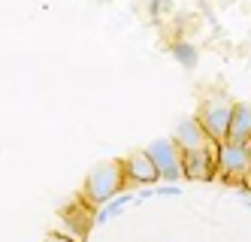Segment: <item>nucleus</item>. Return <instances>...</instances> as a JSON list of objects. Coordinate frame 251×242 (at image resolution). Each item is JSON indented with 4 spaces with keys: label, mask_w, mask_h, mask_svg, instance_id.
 Masks as SVG:
<instances>
[{
    "label": "nucleus",
    "mask_w": 251,
    "mask_h": 242,
    "mask_svg": "<svg viewBox=\"0 0 251 242\" xmlns=\"http://www.w3.org/2000/svg\"><path fill=\"white\" fill-rule=\"evenodd\" d=\"M218 176V161H215V145L182 152V179L188 182H212Z\"/></svg>",
    "instance_id": "423d86ee"
},
{
    "label": "nucleus",
    "mask_w": 251,
    "mask_h": 242,
    "mask_svg": "<svg viewBox=\"0 0 251 242\" xmlns=\"http://www.w3.org/2000/svg\"><path fill=\"white\" fill-rule=\"evenodd\" d=\"M130 203H133V200H130L127 194H124V197L118 194L115 200H109V203H106V206H100V209L94 212V224H106V221H112L115 215H121L124 209H127Z\"/></svg>",
    "instance_id": "1a4fd4ad"
},
{
    "label": "nucleus",
    "mask_w": 251,
    "mask_h": 242,
    "mask_svg": "<svg viewBox=\"0 0 251 242\" xmlns=\"http://www.w3.org/2000/svg\"><path fill=\"white\" fill-rule=\"evenodd\" d=\"M215 161H218V176L227 182H242L251 166V142H233L221 139L215 145Z\"/></svg>",
    "instance_id": "f03ea898"
},
{
    "label": "nucleus",
    "mask_w": 251,
    "mask_h": 242,
    "mask_svg": "<svg viewBox=\"0 0 251 242\" xmlns=\"http://www.w3.org/2000/svg\"><path fill=\"white\" fill-rule=\"evenodd\" d=\"M121 170H124L127 185H146V188H151V185L160 182V173H157V166H154V161H151V155L146 148H136V152L124 155L121 158Z\"/></svg>",
    "instance_id": "39448f33"
},
{
    "label": "nucleus",
    "mask_w": 251,
    "mask_h": 242,
    "mask_svg": "<svg viewBox=\"0 0 251 242\" xmlns=\"http://www.w3.org/2000/svg\"><path fill=\"white\" fill-rule=\"evenodd\" d=\"M233 100L215 94V97H206L197 109V121L203 124V130L209 134L212 142H221L227 139V127H230V115H233Z\"/></svg>",
    "instance_id": "7ed1b4c3"
},
{
    "label": "nucleus",
    "mask_w": 251,
    "mask_h": 242,
    "mask_svg": "<svg viewBox=\"0 0 251 242\" xmlns=\"http://www.w3.org/2000/svg\"><path fill=\"white\" fill-rule=\"evenodd\" d=\"M170 52H173V58L182 64V67H188V70L197 64V52H194V46H191V43H173V46H170Z\"/></svg>",
    "instance_id": "9d476101"
},
{
    "label": "nucleus",
    "mask_w": 251,
    "mask_h": 242,
    "mask_svg": "<svg viewBox=\"0 0 251 242\" xmlns=\"http://www.w3.org/2000/svg\"><path fill=\"white\" fill-rule=\"evenodd\" d=\"M43 242H79L76 236H70V233H49Z\"/></svg>",
    "instance_id": "9b49d317"
},
{
    "label": "nucleus",
    "mask_w": 251,
    "mask_h": 242,
    "mask_svg": "<svg viewBox=\"0 0 251 242\" xmlns=\"http://www.w3.org/2000/svg\"><path fill=\"white\" fill-rule=\"evenodd\" d=\"M242 185H245V188L251 191V166H248V173H245V179H242Z\"/></svg>",
    "instance_id": "f8f14e48"
},
{
    "label": "nucleus",
    "mask_w": 251,
    "mask_h": 242,
    "mask_svg": "<svg viewBox=\"0 0 251 242\" xmlns=\"http://www.w3.org/2000/svg\"><path fill=\"white\" fill-rule=\"evenodd\" d=\"M173 139H176V145L182 148V152H197V148H209V145H218V142H212L209 139V134L203 130V124L197 121V115L194 118H182L176 124V130H173Z\"/></svg>",
    "instance_id": "0eeeda50"
},
{
    "label": "nucleus",
    "mask_w": 251,
    "mask_h": 242,
    "mask_svg": "<svg viewBox=\"0 0 251 242\" xmlns=\"http://www.w3.org/2000/svg\"><path fill=\"white\" fill-rule=\"evenodd\" d=\"M124 188H127V179H124L121 161H100L82 182V200L97 212L109 200H115Z\"/></svg>",
    "instance_id": "f257e3e1"
},
{
    "label": "nucleus",
    "mask_w": 251,
    "mask_h": 242,
    "mask_svg": "<svg viewBox=\"0 0 251 242\" xmlns=\"http://www.w3.org/2000/svg\"><path fill=\"white\" fill-rule=\"evenodd\" d=\"M227 139H233V142H251V106L248 103H236V106H233Z\"/></svg>",
    "instance_id": "6e6552de"
},
{
    "label": "nucleus",
    "mask_w": 251,
    "mask_h": 242,
    "mask_svg": "<svg viewBox=\"0 0 251 242\" xmlns=\"http://www.w3.org/2000/svg\"><path fill=\"white\" fill-rule=\"evenodd\" d=\"M146 152L151 155V161L157 166L160 182H178L182 179V148L176 145L173 136H160V139L149 142Z\"/></svg>",
    "instance_id": "20e7f679"
},
{
    "label": "nucleus",
    "mask_w": 251,
    "mask_h": 242,
    "mask_svg": "<svg viewBox=\"0 0 251 242\" xmlns=\"http://www.w3.org/2000/svg\"><path fill=\"white\" fill-rule=\"evenodd\" d=\"M245 206H248V209H251V200H248V203H245Z\"/></svg>",
    "instance_id": "ddd939ff"
}]
</instances>
